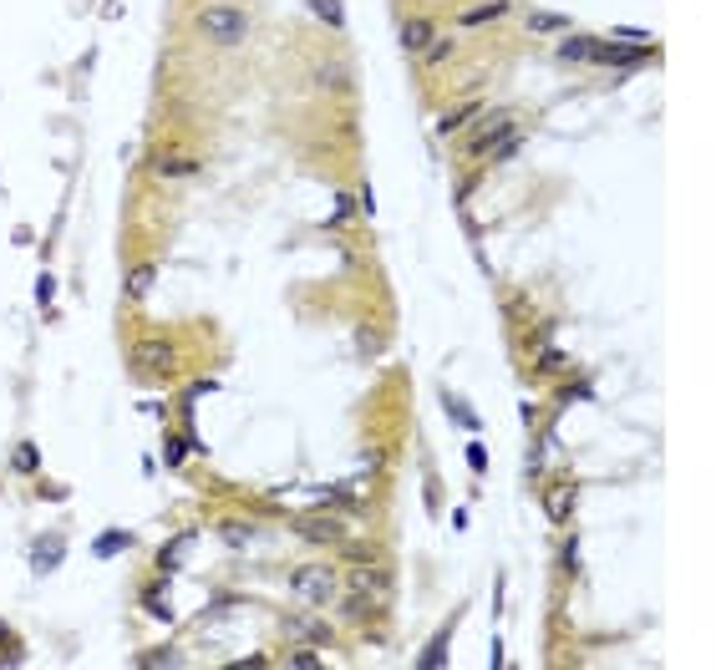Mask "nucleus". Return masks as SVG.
<instances>
[{"instance_id":"nucleus-13","label":"nucleus","mask_w":716,"mask_h":670,"mask_svg":"<svg viewBox=\"0 0 716 670\" xmlns=\"http://www.w3.org/2000/svg\"><path fill=\"white\" fill-rule=\"evenodd\" d=\"M529 31H533V36H564V31H570V15L529 11Z\"/></svg>"},{"instance_id":"nucleus-11","label":"nucleus","mask_w":716,"mask_h":670,"mask_svg":"<svg viewBox=\"0 0 716 670\" xmlns=\"http://www.w3.org/2000/svg\"><path fill=\"white\" fill-rule=\"evenodd\" d=\"M153 285H158V264L147 260V264H137L133 275H128V300H147V295H153Z\"/></svg>"},{"instance_id":"nucleus-15","label":"nucleus","mask_w":716,"mask_h":670,"mask_svg":"<svg viewBox=\"0 0 716 670\" xmlns=\"http://www.w3.org/2000/svg\"><path fill=\"white\" fill-rule=\"evenodd\" d=\"M310 11H316L331 31H345V11H341V0H310Z\"/></svg>"},{"instance_id":"nucleus-14","label":"nucleus","mask_w":716,"mask_h":670,"mask_svg":"<svg viewBox=\"0 0 716 670\" xmlns=\"http://www.w3.org/2000/svg\"><path fill=\"white\" fill-rule=\"evenodd\" d=\"M316 87H331V92H345L351 87V72L341 62H320L316 66Z\"/></svg>"},{"instance_id":"nucleus-7","label":"nucleus","mask_w":716,"mask_h":670,"mask_svg":"<svg viewBox=\"0 0 716 670\" xmlns=\"http://www.w3.org/2000/svg\"><path fill=\"white\" fill-rule=\"evenodd\" d=\"M147 168H153V178L173 184V178H194V173H203V158H194V153H173V158H163V153H158Z\"/></svg>"},{"instance_id":"nucleus-12","label":"nucleus","mask_w":716,"mask_h":670,"mask_svg":"<svg viewBox=\"0 0 716 670\" xmlns=\"http://www.w3.org/2000/svg\"><path fill=\"white\" fill-rule=\"evenodd\" d=\"M590 52H595V36H570V31H564V41L554 46L559 62H590Z\"/></svg>"},{"instance_id":"nucleus-5","label":"nucleus","mask_w":716,"mask_h":670,"mask_svg":"<svg viewBox=\"0 0 716 670\" xmlns=\"http://www.w3.org/2000/svg\"><path fill=\"white\" fill-rule=\"evenodd\" d=\"M438 36H442V31H438V21H432V15H407V21H401V52H407V56H422Z\"/></svg>"},{"instance_id":"nucleus-9","label":"nucleus","mask_w":716,"mask_h":670,"mask_svg":"<svg viewBox=\"0 0 716 670\" xmlns=\"http://www.w3.org/2000/svg\"><path fill=\"white\" fill-rule=\"evenodd\" d=\"M473 118H483V102H477V97H473V102H463V107H452V112H442L438 132H442V138H452V132H463Z\"/></svg>"},{"instance_id":"nucleus-6","label":"nucleus","mask_w":716,"mask_h":670,"mask_svg":"<svg viewBox=\"0 0 716 670\" xmlns=\"http://www.w3.org/2000/svg\"><path fill=\"white\" fill-rule=\"evenodd\" d=\"M300 539L335 549V543H345V524L341 518H320V513H310V518H300Z\"/></svg>"},{"instance_id":"nucleus-10","label":"nucleus","mask_w":716,"mask_h":670,"mask_svg":"<svg viewBox=\"0 0 716 670\" xmlns=\"http://www.w3.org/2000/svg\"><path fill=\"white\" fill-rule=\"evenodd\" d=\"M544 508H549V518H554V524H564V518L574 513V487L570 483H554L544 493Z\"/></svg>"},{"instance_id":"nucleus-17","label":"nucleus","mask_w":716,"mask_h":670,"mask_svg":"<svg viewBox=\"0 0 716 670\" xmlns=\"http://www.w3.org/2000/svg\"><path fill=\"white\" fill-rule=\"evenodd\" d=\"M15 468H21V473H31V468H36V452H31V447H21V452H15Z\"/></svg>"},{"instance_id":"nucleus-1","label":"nucleus","mask_w":716,"mask_h":670,"mask_svg":"<svg viewBox=\"0 0 716 670\" xmlns=\"http://www.w3.org/2000/svg\"><path fill=\"white\" fill-rule=\"evenodd\" d=\"M194 36L209 41L213 52H239L254 36V15L244 6H229V0H209L194 11Z\"/></svg>"},{"instance_id":"nucleus-2","label":"nucleus","mask_w":716,"mask_h":670,"mask_svg":"<svg viewBox=\"0 0 716 670\" xmlns=\"http://www.w3.org/2000/svg\"><path fill=\"white\" fill-rule=\"evenodd\" d=\"M290 594L300 600V605H310V609H331L335 600H341V569L320 564V559L295 564L290 569Z\"/></svg>"},{"instance_id":"nucleus-8","label":"nucleus","mask_w":716,"mask_h":670,"mask_svg":"<svg viewBox=\"0 0 716 670\" xmlns=\"http://www.w3.org/2000/svg\"><path fill=\"white\" fill-rule=\"evenodd\" d=\"M508 11H514V0H483V6H467L458 21L463 26H488V21H504Z\"/></svg>"},{"instance_id":"nucleus-16","label":"nucleus","mask_w":716,"mask_h":670,"mask_svg":"<svg viewBox=\"0 0 716 670\" xmlns=\"http://www.w3.org/2000/svg\"><path fill=\"white\" fill-rule=\"evenodd\" d=\"M448 56H452V41L438 36V41H432V46L422 52V62H427V66H438V62H448Z\"/></svg>"},{"instance_id":"nucleus-3","label":"nucleus","mask_w":716,"mask_h":670,"mask_svg":"<svg viewBox=\"0 0 716 670\" xmlns=\"http://www.w3.org/2000/svg\"><path fill=\"white\" fill-rule=\"evenodd\" d=\"M133 371H143V376H178L184 371V345L173 336H143L133 345Z\"/></svg>"},{"instance_id":"nucleus-4","label":"nucleus","mask_w":716,"mask_h":670,"mask_svg":"<svg viewBox=\"0 0 716 670\" xmlns=\"http://www.w3.org/2000/svg\"><path fill=\"white\" fill-rule=\"evenodd\" d=\"M508 138H518V112H488V118H483V128L473 132L467 153H473V158H493Z\"/></svg>"}]
</instances>
